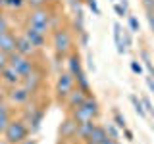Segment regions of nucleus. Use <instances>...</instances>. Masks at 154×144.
<instances>
[{"mask_svg":"<svg viewBox=\"0 0 154 144\" xmlns=\"http://www.w3.org/2000/svg\"><path fill=\"white\" fill-rule=\"evenodd\" d=\"M69 144H71V142H69Z\"/></svg>","mask_w":154,"mask_h":144,"instance_id":"obj_45","label":"nucleus"},{"mask_svg":"<svg viewBox=\"0 0 154 144\" xmlns=\"http://www.w3.org/2000/svg\"><path fill=\"white\" fill-rule=\"evenodd\" d=\"M141 58H143V64H144V67L148 69L150 77H154V65H152V60H150V56H148V52L143 50V52H141Z\"/></svg>","mask_w":154,"mask_h":144,"instance_id":"obj_25","label":"nucleus"},{"mask_svg":"<svg viewBox=\"0 0 154 144\" xmlns=\"http://www.w3.org/2000/svg\"><path fill=\"white\" fill-rule=\"evenodd\" d=\"M60 2H62V0H48L50 6H60Z\"/></svg>","mask_w":154,"mask_h":144,"instance_id":"obj_41","label":"nucleus"},{"mask_svg":"<svg viewBox=\"0 0 154 144\" xmlns=\"http://www.w3.org/2000/svg\"><path fill=\"white\" fill-rule=\"evenodd\" d=\"M33 100V92L29 88H25L23 85H17V86H12V88L6 90V102L12 106H17V108H23L27 106L29 102Z\"/></svg>","mask_w":154,"mask_h":144,"instance_id":"obj_8","label":"nucleus"},{"mask_svg":"<svg viewBox=\"0 0 154 144\" xmlns=\"http://www.w3.org/2000/svg\"><path fill=\"white\" fill-rule=\"evenodd\" d=\"M25 6L29 10H35V8H45V6H50L48 0H25Z\"/></svg>","mask_w":154,"mask_h":144,"instance_id":"obj_26","label":"nucleus"},{"mask_svg":"<svg viewBox=\"0 0 154 144\" xmlns=\"http://www.w3.org/2000/svg\"><path fill=\"white\" fill-rule=\"evenodd\" d=\"M127 29L131 33H139V31H141V23H139V19L135 16H131V14H127Z\"/></svg>","mask_w":154,"mask_h":144,"instance_id":"obj_24","label":"nucleus"},{"mask_svg":"<svg viewBox=\"0 0 154 144\" xmlns=\"http://www.w3.org/2000/svg\"><path fill=\"white\" fill-rule=\"evenodd\" d=\"M122 133H123V136H125V140H127V142H133V140H135V136H133V131H131V129L125 127V129H122Z\"/></svg>","mask_w":154,"mask_h":144,"instance_id":"obj_35","label":"nucleus"},{"mask_svg":"<svg viewBox=\"0 0 154 144\" xmlns=\"http://www.w3.org/2000/svg\"><path fill=\"white\" fill-rule=\"evenodd\" d=\"M58 136H60V144H69V142L75 140V136H77V123L69 117V115L60 123V127H58Z\"/></svg>","mask_w":154,"mask_h":144,"instance_id":"obj_9","label":"nucleus"},{"mask_svg":"<svg viewBox=\"0 0 154 144\" xmlns=\"http://www.w3.org/2000/svg\"><path fill=\"white\" fill-rule=\"evenodd\" d=\"M129 100H131V104H133V110H135V112H137V115H139V117H146V112H144V108H143V102H141V98H139V96L137 94H131V96H129Z\"/></svg>","mask_w":154,"mask_h":144,"instance_id":"obj_21","label":"nucleus"},{"mask_svg":"<svg viewBox=\"0 0 154 144\" xmlns=\"http://www.w3.org/2000/svg\"><path fill=\"white\" fill-rule=\"evenodd\" d=\"M21 35L25 37L27 40L37 48V50H42V48L46 46V42H48V35H46V33L38 31V29L31 27V25H25V27H23V33H21Z\"/></svg>","mask_w":154,"mask_h":144,"instance_id":"obj_10","label":"nucleus"},{"mask_svg":"<svg viewBox=\"0 0 154 144\" xmlns=\"http://www.w3.org/2000/svg\"><path fill=\"white\" fill-rule=\"evenodd\" d=\"M114 12L118 14V17H127L129 10H125L123 6H119V4H114Z\"/></svg>","mask_w":154,"mask_h":144,"instance_id":"obj_32","label":"nucleus"},{"mask_svg":"<svg viewBox=\"0 0 154 144\" xmlns=\"http://www.w3.org/2000/svg\"><path fill=\"white\" fill-rule=\"evenodd\" d=\"M8 65L14 67V69L19 73V77H25L29 75L33 69L38 65L35 62V58H29V56H23V54H17V52H12V54L8 56Z\"/></svg>","mask_w":154,"mask_h":144,"instance_id":"obj_6","label":"nucleus"},{"mask_svg":"<svg viewBox=\"0 0 154 144\" xmlns=\"http://www.w3.org/2000/svg\"><path fill=\"white\" fill-rule=\"evenodd\" d=\"M42 83H45V71H42L38 65H37L29 75H25V77L21 79V85L25 86V88H29L33 94H35L37 90L42 86Z\"/></svg>","mask_w":154,"mask_h":144,"instance_id":"obj_11","label":"nucleus"},{"mask_svg":"<svg viewBox=\"0 0 154 144\" xmlns=\"http://www.w3.org/2000/svg\"><path fill=\"white\" fill-rule=\"evenodd\" d=\"M75 88V79L69 71H60L56 77V83H54V94L58 98V102H64L67 98V94Z\"/></svg>","mask_w":154,"mask_h":144,"instance_id":"obj_7","label":"nucleus"},{"mask_svg":"<svg viewBox=\"0 0 154 144\" xmlns=\"http://www.w3.org/2000/svg\"><path fill=\"white\" fill-rule=\"evenodd\" d=\"M50 46L56 52V56L66 58L69 52L75 50V40H73V33L69 27H56L50 31Z\"/></svg>","mask_w":154,"mask_h":144,"instance_id":"obj_1","label":"nucleus"},{"mask_svg":"<svg viewBox=\"0 0 154 144\" xmlns=\"http://www.w3.org/2000/svg\"><path fill=\"white\" fill-rule=\"evenodd\" d=\"M52 12H54V6H45V8H35V10H29L27 16H25V25H31L38 29V31L50 35L52 27Z\"/></svg>","mask_w":154,"mask_h":144,"instance_id":"obj_3","label":"nucleus"},{"mask_svg":"<svg viewBox=\"0 0 154 144\" xmlns=\"http://www.w3.org/2000/svg\"><path fill=\"white\" fill-rule=\"evenodd\" d=\"M66 65H67V69L66 71H69L71 75H79L81 71H85L83 69V60H81V56H79V52L77 50H73V52H69V54L66 56Z\"/></svg>","mask_w":154,"mask_h":144,"instance_id":"obj_14","label":"nucleus"},{"mask_svg":"<svg viewBox=\"0 0 154 144\" xmlns=\"http://www.w3.org/2000/svg\"><path fill=\"white\" fill-rule=\"evenodd\" d=\"M14 117V112H12V106H10L6 100L0 102V134L4 133V129L8 127V123L12 121Z\"/></svg>","mask_w":154,"mask_h":144,"instance_id":"obj_18","label":"nucleus"},{"mask_svg":"<svg viewBox=\"0 0 154 144\" xmlns=\"http://www.w3.org/2000/svg\"><path fill=\"white\" fill-rule=\"evenodd\" d=\"M16 38H17V35L12 29L6 31V33H2V35H0V50L6 52L8 56L12 54V52H16Z\"/></svg>","mask_w":154,"mask_h":144,"instance_id":"obj_15","label":"nucleus"},{"mask_svg":"<svg viewBox=\"0 0 154 144\" xmlns=\"http://www.w3.org/2000/svg\"><path fill=\"white\" fill-rule=\"evenodd\" d=\"M77 37H79L81 46H85V48L89 46V33H87V31H85V33H81V35H77Z\"/></svg>","mask_w":154,"mask_h":144,"instance_id":"obj_36","label":"nucleus"},{"mask_svg":"<svg viewBox=\"0 0 154 144\" xmlns=\"http://www.w3.org/2000/svg\"><path fill=\"white\" fill-rule=\"evenodd\" d=\"M87 62H89V69H91V71H94L96 67H94V60H93V54H91V52L87 54Z\"/></svg>","mask_w":154,"mask_h":144,"instance_id":"obj_37","label":"nucleus"},{"mask_svg":"<svg viewBox=\"0 0 154 144\" xmlns=\"http://www.w3.org/2000/svg\"><path fill=\"white\" fill-rule=\"evenodd\" d=\"M23 113H21V119L27 123V127H29V131L31 133H37L38 129H41V125H42V119H45V113H46V110L45 108H41L37 102H29L27 106H23Z\"/></svg>","mask_w":154,"mask_h":144,"instance_id":"obj_5","label":"nucleus"},{"mask_svg":"<svg viewBox=\"0 0 154 144\" xmlns=\"http://www.w3.org/2000/svg\"><path fill=\"white\" fill-rule=\"evenodd\" d=\"M4 100H6V88L0 85V102H4Z\"/></svg>","mask_w":154,"mask_h":144,"instance_id":"obj_40","label":"nucleus"},{"mask_svg":"<svg viewBox=\"0 0 154 144\" xmlns=\"http://www.w3.org/2000/svg\"><path fill=\"white\" fill-rule=\"evenodd\" d=\"M89 96H91V94L83 92V90H81V88H77V86H75V88L71 90L69 94H67V98L64 100V104H66L67 112H71V110H75L77 106H81V104H83L87 98H89Z\"/></svg>","mask_w":154,"mask_h":144,"instance_id":"obj_13","label":"nucleus"},{"mask_svg":"<svg viewBox=\"0 0 154 144\" xmlns=\"http://www.w3.org/2000/svg\"><path fill=\"white\" fill-rule=\"evenodd\" d=\"M141 4L146 14H154V0H141Z\"/></svg>","mask_w":154,"mask_h":144,"instance_id":"obj_31","label":"nucleus"},{"mask_svg":"<svg viewBox=\"0 0 154 144\" xmlns=\"http://www.w3.org/2000/svg\"><path fill=\"white\" fill-rule=\"evenodd\" d=\"M146 21H148V25H150L152 33H154V14H146Z\"/></svg>","mask_w":154,"mask_h":144,"instance_id":"obj_38","label":"nucleus"},{"mask_svg":"<svg viewBox=\"0 0 154 144\" xmlns=\"http://www.w3.org/2000/svg\"><path fill=\"white\" fill-rule=\"evenodd\" d=\"M21 144H37V138H33V140H31V138H27V140H23Z\"/></svg>","mask_w":154,"mask_h":144,"instance_id":"obj_42","label":"nucleus"},{"mask_svg":"<svg viewBox=\"0 0 154 144\" xmlns=\"http://www.w3.org/2000/svg\"><path fill=\"white\" fill-rule=\"evenodd\" d=\"M31 131H29L27 123L21 117H12V121L8 123V127L4 129L2 136L6 144H21L23 140H27Z\"/></svg>","mask_w":154,"mask_h":144,"instance_id":"obj_4","label":"nucleus"},{"mask_svg":"<svg viewBox=\"0 0 154 144\" xmlns=\"http://www.w3.org/2000/svg\"><path fill=\"white\" fill-rule=\"evenodd\" d=\"M112 123L119 129V131L127 127V123H125V117H123V113L119 112V110H114V112H112Z\"/></svg>","mask_w":154,"mask_h":144,"instance_id":"obj_22","label":"nucleus"},{"mask_svg":"<svg viewBox=\"0 0 154 144\" xmlns=\"http://www.w3.org/2000/svg\"><path fill=\"white\" fill-rule=\"evenodd\" d=\"M104 127H106V133H108L110 138H116V140H119V129L116 127L112 121H110L108 125H104Z\"/></svg>","mask_w":154,"mask_h":144,"instance_id":"obj_27","label":"nucleus"},{"mask_svg":"<svg viewBox=\"0 0 154 144\" xmlns=\"http://www.w3.org/2000/svg\"><path fill=\"white\" fill-rule=\"evenodd\" d=\"M85 4L94 16H100V8H98V2H96V0H85Z\"/></svg>","mask_w":154,"mask_h":144,"instance_id":"obj_30","label":"nucleus"},{"mask_svg":"<svg viewBox=\"0 0 154 144\" xmlns=\"http://www.w3.org/2000/svg\"><path fill=\"white\" fill-rule=\"evenodd\" d=\"M73 79H75V86H77V88H81L83 92L91 94V83H89V77H87L85 71H81V73L75 75Z\"/></svg>","mask_w":154,"mask_h":144,"instance_id":"obj_20","label":"nucleus"},{"mask_svg":"<svg viewBox=\"0 0 154 144\" xmlns=\"http://www.w3.org/2000/svg\"><path fill=\"white\" fill-rule=\"evenodd\" d=\"M110 2H116V0H110Z\"/></svg>","mask_w":154,"mask_h":144,"instance_id":"obj_44","label":"nucleus"},{"mask_svg":"<svg viewBox=\"0 0 154 144\" xmlns=\"http://www.w3.org/2000/svg\"><path fill=\"white\" fill-rule=\"evenodd\" d=\"M67 115H69L77 125H79V123H87V121H96V119L100 117V104H98V100L91 94L81 106H77L75 110L67 112Z\"/></svg>","mask_w":154,"mask_h":144,"instance_id":"obj_2","label":"nucleus"},{"mask_svg":"<svg viewBox=\"0 0 154 144\" xmlns=\"http://www.w3.org/2000/svg\"><path fill=\"white\" fill-rule=\"evenodd\" d=\"M4 67H8V54L0 50V71H2Z\"/></svg>","mask_w":154,"mask_h":144,"instance_id":"obj_34","label":"nucleus"},{"mask_svg":"<svg viewBox=\"0 0 154 144\" xmlns=\"http://www.w3.org/2000/svg\"><path fill=\"white\" fill-rule=\"evenodd\" d=\"M6 31H10V21H8V17L0 12V35L6 33Z\"/></svg>","mask_w":154,"mask_h":144,"instance_id":"obj_29","label":"nucleus"},{"mask_svg":"<svg viewBox=\"0 0 154 144\" xmlns=\"http://www.w3.org/2000/svg\"><path fill=\"white\" fill-rule=\"evenodd\" d=\"M16 52L17 54H23V56H29V58H35L38 50L23 35H17V38H16Z\"/></svg>","mask_w":154,"mask_h":144,"instance_id":"obj_16","label":"nucleus"},{"mask_svg":"<svg viewBox=\"0 0 154 144\" xmlns=\"http://www.w3.org/2000/svg\"><path fill=\"white\" fill-rule=\"evenodd\" d=\"M0 85L4 86V88H12V86H17V85H21V77H19V73L14 67H4L2 71H0Z\"/></svg>","mask_w":154,"mask_h":144,"instance_id":"obj_12","label":"nucleus"},{"mask_svg":"<svg viewBox=\"0 0 154 144\" xmlns=\"http://www.w3.org/2000/svg\"><path fill=\"white\" fill-rule=\"evenodd\" d=\"M23 6H25V0H4V8L14 10V12H19Z\"/></svg>","mask_w":154,"mask_h":144,"instance_id":"obj_23","label":"nucleus"},{"mask_svg":"<svg viewBox=\"0 0 154 144\" xmlns=\"http://www.w3.org/2000/svg\"><path fill=\"white\" fill-rule=\"evenodd\" d=\"M129 67H131V71H133V73H135V75H141V73H143V65H141V64H139V62H137V60H133V62H131V64H129Z\"/></svg>","mask_w":154,"mask_h":144,"instance_id":"obj_33","label":"nucleus"},{"mask_svg":"<svg viewBox=\"0 0 154 144\" xmlns=\"http://www.w3.org/2000/svg\"><path fill=\"white\" fill-rule=\"evenodd\" d=\"M106 136H108V133H106V127H104V125L94 123V127L91 129V134L87 136V140H85L83 144H100Z\"/></svg>","mask_w":154,"mask_h":144,"instance_id":"obj_17","label":"nucleus"},{"mask_svg":"<svg viewBox=\"0 0 154 144\" xmlns=\"http://www.w3.org/2000/svg\"><path fill=\"white\" fill-rule=\"evenodd\" d=\"M141 102H143L144 112H146V113H150V115H154V104L150 102V98H148V96H143V98H141Z\"/></svg>","mask_w":154,"mask_h":144,"instance_id":"obj_28","label":"nucleus"},{"mask_svg":"<svg viewBox=\"0 0 154 144\" xmlns=\"http://www.w3.org/2000/svg\"><path fill=\"white\" fill-rule=\"evenodd\" d=\"M146 86L150 88V92L154 94V79H152V77H146Z\"/></svg>","mask_w":154,"mask_h":144,"instance_id":"obj_39","label":"nucleus"},{"mask_svg":"<svg viewBox=\"0 0 154 144\" xmlns=\"http://www.w3.org/2000/svg\"><path fill=\"white\" fill-rule=\"evenodd\" d=\"M67 2H69V4H71V2H73V0H67Z\"/></svg>","mask_w":154,"mask_h":144,"instance_id":"obj_43","label":"nucleus"},{"mask_svg":"<svg viewBox=\"0 0 154 144\" xmlns=\"http://www.w3.org/2000/svg\"><path fill=\"white\" fill-rule=\"evenodd\" d=\"M112 31H114V42H116V50H118V54H125V52H127V44L122 40V31H123L122 23L116 21L112 25Z\"/></svg>","mask_w":154,"mask_h":144,"instance_id":"obj_19","label":"nucleus"}]
</instances>
